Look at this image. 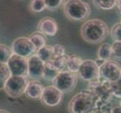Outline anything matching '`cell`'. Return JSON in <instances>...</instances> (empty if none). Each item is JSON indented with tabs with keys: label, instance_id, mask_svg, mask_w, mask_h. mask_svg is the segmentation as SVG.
<instances>
[{
	"label": "cell",
	"instance_id": "obj_9",
	"mask_svg": "<svg viewBox=\"0 0 121 113\" xmlns=\"http://www.w3.org/2000/svg\"><path fill=\"white\" fill-rule=\"evenodd\" d=\"M63 92H62L53 85L44 87L41 95V102L48 107H55L59 106L63 99Z\"/></svg>",
	"mask_w": 121,
	"mask_h": 113
},
{
	"label": "cell",
	"instance_id": "obj_4",
	"mask_svg": "<svg viewBox=\"0 0 121 113\" xmlns=\"http://www.w3.org/2000/svg\"><path fill=\"white\" fill-rule=\"evenodd\" d=\"M27 75H11L5 81L4 90L10 97L18 98L25 94L26 86L30 81Z\"/></svg>",
	"mask_w": 121,
	"mask_h": 113
},
{
	"label": "cell",
	"instance_id": "obj_7",
	"mask_svg": "<svg viewBox=\"0 0 121 113\" xmlns=\"http://www.w3.org/2000/svg\"><path fill=\"white\" fill-rule=\"evenodd\" d=\"M11 50L13 54L24 57H30L36 52V48L29 37H17L11 43Z\"/></svg>",
	"mask_w": 121,
	"mask_h": 113
},
{
	"label": "cell",
	"instance_id": "obj_25",
	"mask_svg": "<svg viewBox=\"0 0 121 113\" xmlns=\"http://www.w3.org/2000/svg\"><path fill=\"white\" fill-rule=\"evenodd\" d=\"M110 32L114 41H121V21L115 23L112 27Z\"/></svg>",
	"mask_w": 121,
	"mask_h": 113
},
{
	"label": "cell",
	"instance_id": "obj_13",
	"mask_svg": "<svg viewBox=\"0 0 121 113\" xmlns=\"http://www.w3.org/2000/svg\"><path fill=\"white\" fill-rule=\"evenodd\" d=\"M44 85L39 80H31L26 86L25 94L30 99H41L44 90Z\"/></svg>",
	"mask_w": 121,
	"mask_h": 113
},
{
	"label": "cell",
	"instance_id": "obj_12",
	"mask_svg": "<svg viewBox=\"0 0 121 113\" xmlns=\"http://www.w3.org/2000/svg\"><path fill=\"white\" fill-rule=\"evenodd\" d=\"M39 30L45 36H54L58 32V23L55 19L51 17H45L39 23Z\"/></svg>",
	"mask_w": 121,
	"mask_h": 113
},
{
	"label": "cell",
	"instance_id": "obj_11",
	"mask_svg": "<svg viewBox=\"0 0 121 113\" xmlns=\"http://www.w3.org/2000/svg\"><path fill=\"white\" fill-rule=\"evenodd\" d=\"M7 65L11 75H26L28 69V58L12 54L7 61Z\"/></svg>",
	"mask_w": 121,
	"mask_h": 113
},
{
	"label": "cell",
	"instance_id": "obj_5",
	"mask_svg": "<svg viewBox=\"0 0 121 113\" xmlns=\"http://www.w3.org/2000/svg\"><path fill=\"white\" fill-rule=\"evenodd\" d=\"M78 81V75L75 72L69 70H62L57 74L53 80V85L63 93H69L77 86Z\"/></svg>",
	"mask_w": 121,
	"mask_h": 113
},
{
	"label": "cell",
	"instance_id": "obj_27",
	"mask_svg": "<svg viewBox=\"0 0 121 113\" xmlns=\"http://www.w3.org/2000/svg\"><path fill=\"white\" fill-rule=\"evenodd\" d=\"M53 46V57H60L65 55V48L62 45L57 44Z\"/></svg>",
	"mask_w": 121,
	"mask_h": 113
},
{
	"label": "cell",
	"instance_id": "obj_29",
	"mask_svg": "<svg viewBox=\"0 0 121 113\" xmlns=\"http://www.w3.org/2000/svg\"><path fill=\"white\" fill-rule=\"evenodd\" d=\"M111 113H121V106H117L114 108H112Z\"/></svg>",
	"mask_w": 121,
	"mask_h": 113
},
{
	"label": "cell",
	"instance_id": "obj_22",
	"mask_svg": "<svg viewBox=\"0 0 121 113\" xmlns=\"http://www.w3.org/2000/svg\"><path fill=\"white\" fill-rule=\"evenodd\" d=\"M46 9L49 11H56L64 5L65 0H44Z\"/></svg>",
	"mask_w": 121,
	"mask_h": 113
},
{
	"label": "cell",
	"instance_id": "obj_3",
	"mask_svg": "<svg viewBox=\"0 0 121 113\" xmlns=\"http://www.w3.org/2000/svg\"><path fill=\"white\" fill-rule=\"evenodd\" d=\"M63 6L65 17L74 21H83L91 13L90 5L83 0H67Z\"/></svg>",
	"mask_w": 121,
	"mask_h": 113
},
{
	"label": "cell",
	"instance_id": "obj_21",
	"mask_svg": "<svg viewBox=\"0 0 121 113\" xmlns=\"http://www.w3.org/2000/svg\"><path fill=\"white\" fill-rule=\"evenodd\" d=\"M12 54L11 48L4 44H0V63H7Z\"/></svg>",
	"mask_w": 121,
	"mask_h": 113
},
{
	"label": "cell",
	"instance_id": "obj_30",
	"mask_svg": "<svg viewBox=\"0 0 121 113\" xmlns=\"http://www.w3.org/2000/svg\"><path fill=\"white\" fill-rule=\"evenodd\" d=\"M105 60H103V59H101V58H97V59L96 60H95V62H96V63H97V65L99 66V67H100V66H101L103 63H105Z\"/></svg>",
	"mask_w": 121,
	"mask_h": 113
},
{
	"label": "cell",
	"instance_id": "obj_16",
	"mask_svg": "<svg viewBox=\"0 0 121 113\" xmlns=\"http://www.w3.org/2000/svg\"><path fill=\"white\" fill-rule=\"evenodd\" d=\"M113 56V48L112 45L105 42L100 45L97 51V57L105 60H110Z\"/></svg>",
	"mask_w": 121,
	"mask_h": 113
},
{
	"label": "cell",
	"instance_id": "obj_1",
	"mask_svg": "<svg viewBox=\"0 0 121 113\" xmlns=\"http://www.w3.org/2000/svg\"><path fill=\"white\" fill-rule=\"evenodd\" d=\"M109 34L108 25L100 19H91L85 21L81 28L83 39L90 44H98L103 41Z\"/></svg>",
	"mask_w": 121,
	"mask_h": 113
},
{
	"label": "cell",
	"instance_id": "obj_20",
	"mask_svg": "<svg viewBox=\"0 0 121 113\" xmlns=\"http://www.w3.org/2000/svg\"><path fill=\"white\" fill-rule=\"evenodd\" d=\"M11 75V73L6 63H0V90L4 89L5 81Z\"/></svg>",
	"mask_w": 121,
	"mask_h": 113
},
{
	"label": "cell",
	"instance_id": "obj_28",
	"mask_svg": "<svg viewBox=\"0 0 121 113\" xmlns=\"http://www.w3.org/2000/svg\"><path fill=\"white\" fill-rule=\"evenodd\" d=\"M117 8L119 14L121 16V0H117Z\"/></svg>",
	"mask_w": 121,
	"mask_h": 113
},
{
	"label": "cell",
	"instance_id": "obj_15",
	"mask_svg": "<svg viewBox=\"0 0 121 113\" xmlns=\"http://www.w3.org/2000/svg\"><path fill=\"white\" fill-rule=\"evenodd\" d=\"M67 54L60 57H52L51 60L45 62V65L50 68L54 69L57 71H62L66 67V62L68 59Z\"/></svg>",
	"mask_w": 121,
	"mask_h": 113
},
{
	"label": "cell",
	"instance_id": "obj_26",
	"mask_svg": "<svg viewBox=\"0 0 121 113\" xmlns=\"http://www.w3.org/2000/svg\"><path fill=\"white\" fill-rule=\"evenodd\" d=\"M113 56L116 59L121 60V41H114L112 44Z\"/></svg>",
	"mask_w": 121,
	"mask_h": 113
},
{
	"label": "cell",
	"instance_id": "obj_32",
	"mask_svg": "<svg viewBox=\"0 0 121 113\" xmlns=\"http://www.w3.org/2000/svg\"><path fill=\"white\" fill-rule=\"evenodd\" d=\"M119 104H120V106H121V98H120V101H119Z\"/></svg>",
	"mask_w": 121,
	"mask_h": 113
},
{
	"label": "cell",
	"instance_id": "obj_6",
	"mask_svg": "<svg viewBox=\"0 0 121 113\" xmlns=\"http://www.w3.org/2000/svg\"><path fill=\"white\" fill-rule=\"evenodd\" d=\"M99 73L104 80L114 82L121 78V66L117 61L108 60L99 67Z\"/></svg>",
	"mask_w": 121,
	"mask_h": 113
},
{
	"label": "cell",
	"instance_id": "obj_31",
	"mask_svg": "<svg viewBox=\"0 0 121 113\" xmlns=\"http://www.w3.org/2000/svg\"><path fill=\"white\" fill-rule=\"evenodd\" d=\"M0 113H9V112L5 109H0Z\"/></svg>",
	"mask_w": 121,
	"mask_h": 113
},
{
	"label": "cell",
	"instance_id": "obj_19",
	"mask_svg": "<svg viewBox=\"0 0 121 113\" xmlns=\"http://www.w3.org/2000/svg\"><path fill=\"white\" fill-rule=\"evenodd\" d=\"M93 3L96 8L108 11L116 7L117 0H93Z\"/></svg>",
	"mask_w": 121,
	"mask_h": 113
},
{
	"label": "cell",
	"instance_id": "obj_10",
	"mask_svg": "<svg viewBox=\"0 0 121 113\" xmlns=\"http://www.w3.org/2000/svg\"><path fill=\"white\" fill-rule=\"evenodd\" d=\"M44 67L45 63L35 53L28 57L27 77L30 80H39L43 78Z\"/></svg>",
	"mask_w": 121,
	"mask_h": 113
},
{
	"label": "cell",
	"instance_id": "obj_17",
	"mask_svg": "<svg viewBox=\"0 0 121 113\" xmlns=\"http://www.w3.org/2000/svg\"><path fill=\"white\" fill-rule=\"evenodd\" d=\"M30 39L34 45V46L36 48V51L39 48H42L43 46L47 45V40H46V37L44 33H42L40 31L34 32L32 35L30 36Z\"/></svg>",
	"mask_w": 121,
	"mask_h": 113
},
{
	"label": "cell",
	"instance_id": "obj_8",
	"mask_svg": "<svg viewBox=\"0 0 121 113\" xmlns=\"http://www.w3.org/2000/svg\"><path fill=\"white\" fill-rule=\"evenodd\" d=\"M78 73L83 81L88 82L100 78L99 66L93 60H83Z\"/></svg>",
	"mask_w": 121,
	"mask_h": 113
},
{
	"label": "cell",
	"instance_id": "obj_24",
	"mask_svg": "<svg viewBox=\"0 0 121 113\" xmlns=\"http://www.w3.org/2000/svg\"><path fill=\"white\" fill-rule=\"evenodd\" d=\"M59 72H60V71H57L54 69L50 68L45 65L44 73H43V78H44L45 80H47V81H53V80L55 78V77L56 76L57 74Z\"/></svg>",
	"mask_w": 121,
	"mask_h": 113
},
{
	"label": "cell",
	"instance_id": "obj_14",
	"mask_svg": "<svg viewBox=\"0 0 121 113\" xmlns=\"http://www.w3.org/2000/svg\"><path fill=\"white\" fill-rule=\"evenodd\" d=\"M83 60L78 54H71L68 56L67 62H66V69L70 72L78 73L79 69L81 67Z\"/></svg>",
	"mask_w": 121,
	"mask_h": 113
},
{
	"label": "cell",
	"instance_id": "obj_2",
	"mask_svg": "<svg viewBox=\"0 0 121 113\" xmlns=\"http://www.w3.org/2000/svg\"><path fill=\"white\" fill-rule=\"evenodd\" d=\"M96 94L90 89L83 90L76 94L69 103V111L72 113L91 112L95 106Z\"/></svg>",
	"mask_w": 121,
	"mask_h": 113
},
{
	"label": "cell",
	"instance_id": "obj_23",
	"mask_svg": "<svg viewBox=\"0 0 121 113\" xmlns=\"http://www.w3.org/2000/svg\"><path fill=\"white\" fill-rule=\"evenodd\" d=\"M30 9L35 13H40L46 9L44 0H31Z\"/></svg>",
	"mask_w": 121,
	"mask_h": 113
},
{
	"label": "cell",
	"instance_id": "obj_18",
	"mask_svg": "<svg viewBox=\"0 0 121 113\" xmlns=\"http://www.w3.org/2000/svg\"><path fill=\"white\" fill-rule=\"evenodd\" d=\"M36 54L38 55L44 63L51 60L53 54V46L45 45L42 48L36 51Z\"/></svg>",
	"mask_w": 121,
	"mask_h": 113
}]
</instances>
